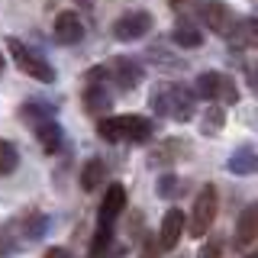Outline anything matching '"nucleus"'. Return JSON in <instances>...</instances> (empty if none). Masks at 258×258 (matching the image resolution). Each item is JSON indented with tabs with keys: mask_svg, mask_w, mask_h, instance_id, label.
Returning a JSON list of instances; mask_svg holds the SVG:
<instances>
[{
	"mask_svg": "<svg viewBox=\"0 0 258 258\" xmlns=\"http://www.w3.org/2000/svg\"><path fill=\"white\" fill-rule=\"evenodd\" d=\"M155 126L152 119L136 116V113H123V116H100L97 119V136L103 142H149Z\"/></svg>",
	"mask_w": 258,
	"mask_h": 258,
	"instance_id": "obj_1",
	"label": "nucleus"
},
{
	"mask_svg": "<svg viewBox=\"0 0 258 258\" xmlns=\"http://www.w3.org/2000/svg\"><path fill=\"white\" fill-rule=\"evenodd\" d=\"M194 103H197V94L181 84H158L152 91V110L177 119V123H187L194 116Z\"/></svg>",
	"mask_w": 258,
	"mask_h": 258,
	"instance_id": "obj_2",
	"label": "nucleus"
},
{
	"mask_svg": "<svg viewBox=\"0 0 258 258\" xmlns=\"http://www.w3.org/2000/svg\"><path fill=\"white\" fill-rule=\"evenodd\" d=\"M216 210H220V197H216V187L213 184H204L194 197V207H190V220H187V232L194 239L207 236L216 223Z\"/></svg>",
	"mask_w": 258,
	"mask_h": 258,
	"instance_id": "obj_3",
	"label": "nucleus"
},
{
	"mask_svg": "<svg viewBox=\"0 0 258 258\" xmlns=\"http://www.w3.org/2000/svg\"><path fill=\"white\" fill-rule=\"evenodd\" d=\"M7 48H10L16 68H20L23 75L42 81V84H52V81H55V68H52V64H48L39 52H32L26 42H20V39H13V36H10V39H7Z\"/></svg>",
	"mask_w": 258,
	"mask_h": 258,
	"instance_id": "obj_4",
	"label": "nucleus"
},
{
	"mask_svg": "<svg viewBox=\"0 0 258 258\" xmlns=\"http://www.w3.org/2000/svg\"><path fill=\"white\" fill-rule=\"evenodd\" d=\"M197 16L210 32H216V36H223V39H229L232 29H236V23H239V16L232 13V7L223 4V0H204V4L197 7Z\"/></svg>",
	"mask_w": 258,
	"mask_h": 258,
	"instance_id": "obj_5",
	"label": "nucleus"
},
{
	"mask_svg": "<svg viewBox=\"0 0 258 258\" xmlns=\"http://www.w3.org/2000/svg\"><path fill=\"white\" fill-rule=\"evenodd\" d=\"M194 94H197L200 100H223V103H236L239 100L232 78L220 75V71H207V75H200L197 81H194Z\"/></svg>",
	"mask_w": 258,
	"mask_h": 258,
	"instance_id": "obj_6",
	"label": "nucleus"
},
{
	"mask_svg": "<svg viewBox=\"0 0 258 258\" xmlns=\"http://www.w3.org/2000/svg\"><path fill=\"white\" fill-rule=\"evenodd\" d=\"M100 78H103V68L94 71V75H91V84L84 87V110L94 113V116H107L110 107H113V94H110V87L103 84Z\"/></svg>",
	"mask_w": 258,
	"mask_h": 258,
	"instance_id": "obj_7",
	"label": "nucleus"
},
{
	"mask_svg": "<svg viewBox=\"0 0 258 258\" xmlns=\"http://www.w3.org/2000/svg\"><path fill=\"white\" fill-rule=\"evenodd\" d=\"M149 29H152V13H145V10L123 13L113 23V36H116L119 42H136V39H142Z\"/></svg>",
	"mask_w": 258,
	"mask_h": 258,
	"instance_id": "obj_8",
	"label": "nucleus"
},
{
	"mask_svg": "<svg viewBox=\"0 0 258 258\" xmlns=\"http://www.w3.org/2000/svg\"><path fill=\"white\" fill-rule=\"evenodd\" d=\"M107 78L116 81L119 91H133V87L142 84V68L136 58H126V55H119V58H113L107 64Z\"/></svg>",
	"mask_w": 258,
	"mask_h": 258,
	"instance_id": "obj_9",
	"label": "nucleus"
},
{
	"mask_svg": "<svg viewBox=\"0 0 258 258\" xmlns=\"http://www.w3.org/2000/svg\"><path fill=\"white\" fill-rule=\"evenodd\" d=\"M184 226H187L184 213L177 207H171L165 213V220H161V226H158V236H155L161 252H171V248H177V242H181V236H184Z\"/></svg>",
	"mask_w": 258,
	"mask_h": 258,
	"instance_id": "obj_10",
	"label": "nucleus"
},
{
	"mask_svg": "<svg viewBox=\"0 0 258 258\" xmlns=\"http://www.w3.org/2000/svg\"><path fill=\"white\" fill-rule=\"evenodd\" d=\"M52 32H55V42L58 45H78L84 39V23H81V16L75 10H61L55 16Z\"/></svg>",
	"mask_w": 258,
	"mask_h": 258,
	"instance_id": "obj_11",
	"label": "nucleus"
},
{
	"mask_svg": "<svg viewBox=\"0 0 258 258\" xmlns=\"http://www.w3.org/2000/svg\"><path fill=\"white\" fill-rule=\"evenodd\" d=\"M255 239H258V200H255V204H248V207L239 213L236 232H232V242H236V248H252Z\"/></svg>",
	"mask_w": 258,
	"mask_h": 258,
	"instance_id": "obj_12",
	"label": "nucleus"
},
{
	"mask_svg": "<svg viewBox=\"0 0 258 258\" xmlns=\"http://www.w3.org/2000/svg\"><path fill=\"white\" fill-rule=\"evenodd\" d=\"M123 207H126V187L113 181L110 187H107V194H103V204H100V223H113L119 213H123Z\"/></svg>",
	"mask_w": 258,
	"mask_h": 258,
	"instance_id": "obj_13",
	"label": "nucleus"
},
{
	"mask_svg": "<svg viewBox=\"0 0 258 258\" xmlns=\"http://www.w3.org/2000/svg\"><path fill=\"white\" fill-rule=\"evenodd\" d=\"M229 42L239 45V48H258V16L239 20L236 29H232V36H229Z\"/></svg>",
	"mask_w": 258,
	"mask_h": 258,
	"instance_id": "obj_14",
	"label": "nucleus"
},
{
	"mask_svg": "<svg viewBox=\"0 0 258 258\" xmlns=\"http://www.w3.org/2000/svg\"><path fill=\"white\" fill-rule=\"evenodd\" d=\"M171 39H174L181 48H200V45H204V32H200L197 23H190V20H177Z\"/></svg>",
	"mask_w": 258,
	"mask_h": 258,
	"instance_id": "obj_15",
	"label": "nucleus"
},
{
	"mask_svg": "<svg viewBox=\"0 0 258 258\" xmlns=\"http://www.w3.org/2000/svg\"><path fill=\"white\" fill-rule=\"evenodd\" d=\"M229 171L232 174H258V152L242 145L236 155L229 158Z\"/></svg>",
	"mask_w": 258,
	"mask_h": 258,
	"instance_id": "obj_16",
	"label": "nucleus"
},
{
	"mask_svg": "<svg viewBox=\"0 0 258 258\" xmlns=\"http://www.w3.org/2000/svg\"><path fill=\"white\" fill-rule=\"evenodd\" d=\"M103 181H107V165H103L100 158H91L84 165V171H81V187H84V190H97Z\"/></svg>",
	"mask_w": 258,
	"mask_h": 258,
	"instance_id": "obj_17",
	"label": "nucleus"
},
{
	"mask_svg": "<svg viewBox=\"0 0 258 258\" xmlns=\"http://www.w3.org/2000/svg\"><path fill=\"white\" fill-rule=\"evenodd\" d=\"M20 168V152L10 139H0V177L4 174H13Z\"/></svg>",
	"mask_w": 258,
	"mask_h": 258,
	"instance_id": "obj_18",
	"label": "nucleus"
},
{
	"mask_svg": "<svg viewBox=\"0 0 258 258\" xmlns=\"http://www.w3.org/2000/svg\"><path fill=\"white\" fill-rule=\"evenodd\" d=\"M110 242H113V223H100L97 226V236L91 242V258H107Z\"/></svg>",
	"mask_w": 258,
	"mask_h": 258,
	"instance_id": "obj_19",
	"label": "nucleus"
},
{
	"mask_svg": "<svg viewBox=\"0 0 258 258\" xmlns=\"http://www.w3.org/2000/svg\"><path fill=\"white\" fill-rule=\"evenodd\" d=\"M197 258H223V239H220V236L207 239V242H204V248L197 252Z\"/></svg>",
	"mask_w": 258,
	"mask_h": 258,
	"instance_id": "obj_20",
	"label": "nucleus"
},
{
	"mask_svg": "<svg viewBox=\"0 0 258 258\" xmlns=\"http://www.w3.org/2000/svg\"><path fill=\"white\" fill-rule=\"evenodd\" d=\"M204 119H207V126H204V129H207V133H213V129H220V126H223V119H226V116H223V110H220V107H210Z\"/></svg>",
	"mask_w": 258,
	"mask_h": 258,
	"instance_id": "obj_21",
	"label": "nucleus"
},
{
	"mask_svg": "<svg viewBox=\"0 0 258 258\" xmlns=\"http://www.w3.org/2000/svg\"><path fill=\"white\" fill-rule=\"evenodd\" d=\"M10 252H16V242H13L10 232H7V226H0V258H7Z\"/></svg>",
	"mask_w": 258,
	"mask_h": 258,
	"instance_id": "obj_22",
	"label": "nucleus"
},
{
	"mask_svg": "<svg viewBox=\"0 0 258 258\" xmlns=\"http://www.w3.org/2000/svg\"><path fill=\"white\" fill-rule=\"evenodd\" d=\"M245 84L252 94H258V61H245Z\"/></svg>",
	"mask_w": 258,
	"mask_h": 258,
	"instance_id": "obj_23",
	"label": "nucleus"
},
{
	"mask_svg": "<svg viewBox=\"0 0 258 258\" xmlns=\"http://www.w3.org/2000/svg\"><path fill=\"white\" fill-rule=\"evenodd\" d=\"M158 255H161L158 239H145V245H142V258H158Z\"/></svg>",
	"mask_w": 258,
	"mask_h": 258,
	"instance_id": "obj_24",
	"label": "nucleus"
},
{
	"mask_svg": "<svg viewBox=\"0 0 258 258\" xmlns=\"http://www.w3.org/2000/svg\"><path fill=\"white\" fill-rule=\"evenodd\" d=\"M45 258H71V252H68V248H48Z\"/></svg>",
	"mask_w": 258,
	"mask_h": 258,
	"instance_id": "obj_25",
	"label": "nucleus"
},
{
	"mask_svg": "<svg viewBox=\"0 0 258 258\" xmlns=\"http://www.w3.org/2000/svg\"><path fill=\"white\" fill-rule=\"evenodd\" d=\"M168 4H171V7H174V10H184V7H187V4H190V0H168Z\"/></svg>",
	"mask_w": 258,
	"mask_h": 258,
	"instance_id": "obj_26",
	"label": "nucleus"
},
{
	"mask_svg": "<svg viewBox=\"0 0 258 258\" xmlns=\"http://www.w3.org/2000/svg\"><path fill=\"white\" fill-rule=\"evenodd\" d=\"M242 258H258V245L255 248H245V255H242Z\"/></svg>",
	"mask_w": 258,
	"mask_h": 258,
	"instance_id": "obj_27",
	"label": "nucleus"
},
{
	"mask_svg": "<svg viewBox=\"0 0 258 258\" xmlns=\"http://www.w3.org/2000/svg\"><path fill=\"white\" fill-rule=\"evenodd\" d=\"M4 68H7V58H4V52H0V75H4Z\"/></svg>",
	"mask_w": 258,
	"mask_h": 258,
	"instance_id": "obj_28",
	"label": "nucleus"
}]
</instances>
